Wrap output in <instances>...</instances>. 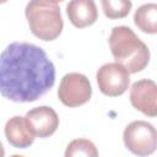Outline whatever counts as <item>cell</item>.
<instances>
[{"label":"cell","mask_w":157,"mask_h":157,"mask_svg":"<svg viewBox=\"0 0 157 157\" xmlns=\"http://www.w3.org/2000/svg\"><path fill=\"white\" fill-rule=\"evenodd\" d=\"M55 82V67L47 53L27 42H13L0 54V93L17 103L33 102Z\"/></svg>","instance_id":"cell-1"},{"label":"cell","mask_w":157,"mask_h":157,"mask_svg":"<svg viewBox=\"0 0 157 157\" xmlns=\"http://www.w3.org/2000/svg\"><path fill=\"white\" fill-rule=\"evenodd\" d=\"M109 48L115 63L124 66L129 74L142 71L150 61L148 47L126 26L114 27L109 36Z\"/></svg>","instance_id":"cell-2"},{"label":"cell","mask_w":157,"mask_h":157,"mask_svg":"<svg viewBox=\"0 0 157 157\" xmlns=\"http://www.w3.org/2000/svg\"><path fill=\"white\" fill-rule=\"evenodd\" d=\"M25 15L31 32L37 38L49 42L60 36L64 22L60 7L54 0H29Z\"/></svg>","instance_id":"cell-3"},{"label":"cell","mask_w":157,"mask_h":157,"mask_svg":"<svg viewBox=\"0 0 157 157\" xmlns=\"http://www.w3.org/2000/svg\"><path fill=\"white\" fill-rule=\"evenodd\" d=\"M125 147L137 156H148L156 151L157 132L152 124L144 120H135L128 124L123 132Z\"/></svg>","instance_id":"cell-4"},{"label":"cell","mask_w":157,"mask_h":157,"mask_svg":"<svg viewBox=\"0 0 157 157\" xmlns=\"http://www.w3.org/2000/svg\"><path fill=\"white\" fill-rule=\"evenodd\" d=\"M92 87L88 78L78 72L66 74L59 85L58 97L60 102L70 108L80 107L90 101Z\"/></svg>","instance_id":"cell-5"},{"label":"cell","mask_w":157,"mask_h":157,"mask_svg":"<svg viewBox=\"0 0 157 157\" xmlns=\"http://www.w3.org/2000/svg\"><path fill=\"white\" fill-rule=\"evenodd\" d=\"M99 91L108 97H118L126 92L130 85L128 70L118 63L102 65L96 74Z\"/></svg>","instance_id":"cell-6"},{"label":"cell","mask_w":157,"mask_h":157,"mask_svg":"<svg viewBox=\"0 0 157 157\" xmlns=\"http://www.w3.org/2000/svg\"><path fill=\"white\" fill-rule=\"evenodd\" d=\"M25 120L34 137L40 139L52 136L59 126V117L56 112L47 105L32 108L26 113Z\"/></svg>","instance_id":"cell-7"},{"label":"cell","mask_w":157,"mask_h":157,"mask_svg":"<svg viewBox=\"0 0 157 157\" xmlns=\"http://www.w3.org/2000/svg\"><path fill=\"white\" fill-rule=\"evenodd\" d=\"M131 105L142 114L153 118L157 114V85L155 81L144 78L132 83L130 88Z\"/></svg>","instance_id":"cell-8"},{"label":"cell","mask_w":157,"mask_h":157,"mask_svg":"<svg viewBox=\"0 0 157 157\" xmlns=\"http://www.w3.org/2000/svg\"><path fill=\"white\" fill-rule=\"evenodd\" d=\"M66 13L69 21L76 28L92 26L98 18V10L93 0H70Z\"/></svg>","instance_id":"cell-9"},{"label":"cell","mask_w":157,"mask_h":157,"mask_svg":"<svg viewBox=\"0 0 157 157\" xmlns=\"http://www.w3.org/2000/svg\"><path fill=\"white\" fill-rule=\"evenodd\" d=\"M5 136L10 145L16 148H27L34 141V135L27 126L23 117L15 115L5 124Z\"/></svg>","instance_id":"cell-10"},{"label":"cell","mask_w":157,"mask_h":157,"mask_svg":"<svg viewBox=\"0 0 157 157\" xmlns=\"http://www.w3.org/2000/svg\"><path fill=\"white\" fill-rule=\"evenodd\" d=\"M134 22L139 29L148 34L157 33V5L145 4L141 5L134 15Z\"/></svg>","instance_id":"cell-11"},{"label":"cell","mask_w":157,"mask_h":157,"mask_svg":"<svg viewBox=\"0 0 157 157\" xmlns=\"http://www.w3.org/2000/svg\"><path fill=\"white\" fill-rule=\"evenodd\" d=\"M101 5L105 17L110 20L126 17L132 7L130 0H101Z\"/></svg>","instance_id":"cell-12"},{"label":"cell","mask_w":157,"mask_h":157,"mask_svg":"<svg viewBox=\"0 0 157 157\" xmlns=\"http://www.w3.org/2000/svg\"><path fill=\"white\" fill-rule=\"evenodd\" d=\"M66 157H76V156H85V157H97L98 150L96 145L87 139H75L72 140L65 151Z\"/></svg>","instance_id":"cell-13"},{"label":"cell","mask_w":157,"mask_h":157,"mask_svg":"<svg viewBox=\"0 0 157 157\" xmlns=\"http://www.w3.org/2000/svg\"><path fill=\"white\" fill-rule=\"evenodd\" d=\"M4 155H5V150H4V146L0 141V157H4Z\"/></svg>","instance_id":"cell-14"},{"label":"cell","mask_w":157,"mask_h":157,"mask_svg":"<svg viewBox=\"0 0 157 157\" xmlns=\"http://www.w3.org/2000/svg\"><path fill=\"white\" fill-rule=\"evenodd\" d=\"M7 0H0V4H4V2H6Z\"/></svg>","instance_id":"cell-15"},{"label":"cell","mask_w":157,"mask_h":157,"mask_svg":"<svg viewBox=\"0 0 157 157\" xmlns=\"http://www.w3.org/2000/svg\"><path fill=\"white\" fill-rule=\"evenodd\" d=\"M55 2H61V1H64V0H54Z\"/></svg>","instance_id":"cell-16"}]
</instances>
